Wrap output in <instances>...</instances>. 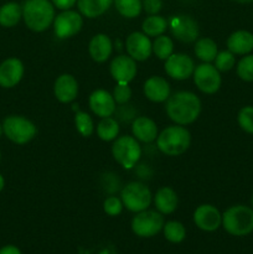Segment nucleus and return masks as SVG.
Returning a JSON list of instances; mask_svg holds the SVG:
<instances>
[{
  "label": "nucleus",
  "mask_w": 253,
  "mask_h": 254,
  "mask_svg": "<svg viewBox=\"0 0 253 254\" xmlns=\"http://www.w3.org/2000/svg\"><path fill=\"white\" fill-rule=\"evenodd\" d=\"M22 9L17 2H6L0 7V25L4 27H12L20 21Z\"/></svg>",
  "instance_id": "obj_25"
},
{
  "label": "nucleus",
  "mask_w": 253,
  "mask_h": 254,
  "mask_svg": "<svg viewBox=\"0 0 253 254\" xmlns=\"http://www.w3.org/2000/svg\"><path fill=\"white\" fill-rule=\"evenodd\" d=\"M111 74L117 83H126L133 81L136 74V64L135 60L130 56L121 55L112 60L111 62Z\"/></svg>",
  "instance_id": "obj_15"
},
{
  "label": "nucleus",
  "mask_w": 253,
  "mask_h": 254,
  "mask_svg": "<svg viewBox=\"0 0 253 254\" xmlns=\"http://www.w3.org/2000/svg\"><path fill=\"white\" fill-rule=\"evenodd\" d=\"M89 108L101 118L111 117L116 112V101L113 96L104 89H97L89 96Z\"/></svg>",
  "instance_id": "obj_17"
},
{
  "label": "nucleus",
  "mask_w": 253,
  "mask_h": 254,
  "mask_svg": "<svg viewBox=\"0 0 253 254\" xmlns=\"http://www.w3.org/2000/svg\"><path fill=\"white\" fill-rule=\"evenodd\" d=\"M122 202L131 212H141L151 203V192L146 185L138 181L126 184L121 193Z\"/></svg>",
  "instance_id": "obj_5"
},
{
  "label": "nucleus",
  "mask_w": 253,
  "mask_h": 254,
  "mask_svg": "<svg viewBox=\"0 0 253 254\" xmlns=\"http://www.w3.org/2000/svg\"><path fill=\"white\" fill-rule=\"evenodd\" d=\"M112 154L117 163L124 169H131L136 165L141 156V149L135 138L123 135L114 141L112 146Z\"/></svg>",
  "instance_id": "obj_7"
},
{
  "label": "nucleus",
  "mask_w": 253,
  "mask_h": 254,
  "mask_svg": "<svg viewBox=\"0 0 253 254\" xmlns=\"http://www.w3.org/2000/svg\"><path fill=\"white\" fill-rule=\"evenodd\" d=\"M164 236L171 243L183 242L186 236V230L183 223L178 221H170L164 225Z\"/></svg>",
  "instance_id": "obj_30"
},
{
  "label": "nucleus",
  "mask_w": 253,
  "mask_h": 254,
  "mask_svg": "<svg viewBox=\"0 0 253 254\" xmlns=\"http://www.w3.org/2000/svg\"><path fill=\"white\" fill-rule=\"evenodd\" d=\"M103 210L109 216H118L123 210V202L116 196L106 198L103 202Z\"/></svg>",
  "instance_id": "obj_37"
},
{
  "label": "nucleus",
  "mask_w": 253,
  "mask_h": 254,
  "mask_svg": "<svg viewBox=\"0 0 253 254\" xmlns=\"http://www.w3.org/2000/svg\"><path fill=\"white\" fill-rule=\"evenodd\" d=\"M235 55L231 51H221L218 52L215 59V67L218 71H230L235 66Z\"/></svg>",
  "instance_id": "obj_35"
},
{
  "label": "nucleus",
  "mask_w": 253,
  "mask_h": 254,
  "mask_svg": "<svg viewBox=\"0 0 253 254\" xmlns=\"http://www.w3.org/2000/svg\"><path fill=\"white\" fill-rule=\"evenodd\" d=\"M1 131H2V127L0 126V135H1Z\"/></svg>",
  "instance_id": "obj_43"
},
{
  "label": "nucleus",
  "mask_w": 253,
  "mask_h": 254,
  "mask_svg": "<svg viewBox=\"0 0 253 254\" xmlns=\"http://www.w3.org/2000/svg\"><path fill=\"white\" fill-rule=\"evenodd\" d=\"M22 17L30 30L45 31L55 20V7L49 0H27L22 7Z\"/></svg>",
  "instance_id": "obj_2"
},
{
  "label": "nucleus",
  "mask_w": 253,
  "mask_h": 254,
  "mask_svg": "<svg viewBox=\"0 0 253 254\" xmlns=\"http://www.w3.org/2000/svg\"><path fill=\"white\" fill-rule=\"evenodd\" d=\"M113 0H77L79 12L86 17H97L104 14Z\"/></svg>",
  "instance_id": "obj_24"
},
{
  "label": "nucleus",
  "mask_w": 253,
  "mask_h": 254,
  "mask_svg": "<svg viewBox=\"0 0 253 254\" xmlns=\"http://www.w3.org/2000/svg\"><path fill=\"white\" fill-rule=\"evenodd\" d=\"M193 222L200 230L212 232L221 226L222 216L215 206L201 205L193 212Z\"/></svg>",
  "instance_id": "obj_14"
},
{
  "label": "nucleus",
  "mask_w": 253,
  "mask_h": 254,
  "mask_svg": "<svg viewBox=\"0 0 253 254\" xmlns=\"http://www.w3.org/2000/svg\"><path fill=\"white\" fill-rule=\"evenodd\" d=\"M171 34L181 42H193L198 37L197 22L189 15L174 16L170 21Z\"/></svg>",
  "instance_id": "obj_12"
},
{
  "label": "nucleus",
  "mask_w": 253,
  "mask_h": 254,
  "mask_svg": "<svg viewBox=\"0 0 253 254\" xmlns=\"http://www.w3.org/2000/svg\"><path fill=\"white\" fill-rule=\"evenodd\" d=\"M161 0H144L143 1V7L148 14L150 15H156V12H159L161 10Z\"/></svg>",
  "instance_id": "obj_38"
},
{
  "label": "nucleus",
  "mask_w": 253,
  "mask_h": 254,
  "mask_svg": "<svg viewBox=\"0 0 253 254\" xmlns=\"http://www.w3.org/2000/svg\"><path fill=\"white\" fill-rule=\"evenodd\" d=\"M193 82L203 93H216L221 87L220 71L211 64L205 62L196 67L193 71Z\"/></svg>",
  "instance_id": "obj_9"
},
{
  "label": "nucleus",
  "mask_w": 253,
  "mask_h": 254,
  "mask_svg": "<svg viewBox=\"0 0 253 254\" xmlns=\"http://www.w3.org/2000/svg\"><path fill=\"white\" fill-rule=\"evenodd\" d=\"M24 76V64L19 59H7L0 64V86L11 88L21 81Z\"/></svg>",
  "instance_id": "obj_16"
},
{
  "label": "nucleus",
  "mask_w": 253,
  "mask_h": 254,
  "mask_svg": "<svg viewBox=\"0 0 253 254\" xmlns=\"http://www.w3.org/2000/svg\"><path fill=\"white\" fill-rule=\"evenodd\" d=\"M76 1L77 0H52L55 6L61 10H68L69 7L73 6Z\"/></svg>",
  "instance_id": "obj_39"
},
{
  "label": "nucleus",
  "mask_w": 253,
  "mask_h": 254,
  "mask_svg": "<svg viewBox=\"0 0 253 254\" xmlns=\"http://www.w3.org/2000/svg\"><path fill=\"white\" fill-rule=\"evenodd\" d=\"M144 94L151 102H165L170 97V86L163 77L153 76L144 83Z\"/></svg>",
  "instance_id": "obj_19"
},
{
  "label": "nucleus",
  "mask_w": 253,
  "mask_h": 254,
  "mask_svg": "<svg viewBox=\"0 0 253 254\" xmlns=\"http://www.w3.org/2000/svg\"><path fill=\"white\" fill-rule=\"evenodd\" d=\"M237 74L243 81H253V55H248L238 62Z\"/></svg>",
  "instance_id": "obj_33"
},
{
  "label": "nucleus",
  "mask_w": 253,
  "mask_h": 254,
  "mask_svg": "<svg viewBox=\"0 0 253 254\" xmlns=\"http://www.w3.org/2000/svg\"><path fill=\"white\" fill-rule=\"evenodd\" d=\"M74 124H76V128L79 134L83 136H91L94 130L93 121L86 112H77L74 116Z\"/></svg>",
  "instance_id": "obj_32"
},
{
  "label": "nucleus",
  "mask_w": 253,
  "mask_h": 254,
  "mask_svg": "<svg viewBox=\"0 0 253 254\" xmlns=\"http://www.w3.org/2000/svg\"><path fill=\"white\" fill-rule=\"evenodd\" d=\"M217 45L210 37H202L195 44V55L203 62L215 61L217 56Z\"/></svg>",
  "instance_id": "obj_26"
},
{
  "label": "nucleus",
  "mask_w": 253,
  "mask_h": 254,
  "mask_svg": "<svg viewBox=\"0 0 253 254\" xmlns=\"http://www.w3.org/2000/svg\"><path fill=\"white\" fill-rule=\"evenodd\" d=\"M119 133V124L116 119L107 117V118H102L97 126V134L99 138L104 141H111L117 138Z\"/></svg>",
  "instance_id": "obj_28"
},
{
  "label": "nucleus",
  "mask_w": 253,
  "mask_h": 254,
  "mask_svg": "<svg viewBox=\"0 0 253 254\" xmlns=\"http://www.w3.org/2000/svg\"><path fill=\"white\" fill-rule=\"evenodd\" d=\"M191 143L190 131L180 126H171L158 135L156 145L163 154L176 156L185 153Z\"/></svg>",
  "instance_id": "obj_3"
},
{
  "label": "nucleus",
  "mask_w": 253,
  "mask_h": 254,
  "mask_svg": "<svg viewBox=\"0 0 253 254\" xmlns=\"http://www.w3.org/2000/svg\"><path fill=\"white\" fill-rule=\"evenodd\" d=\"M134 136L143 143H151L158 136V127L153 119L148 117H138L131 124Z\"/></svg>",
  "instance_id": "obj_20"
},
{
  "label": "nucleus",
  "mask_w": 253,
  "mask_h": 254,
  "mask_svg": "<svg viewBox=\"0 0 253 254\" xmlns=\"http://www.w3.org/2000/svg\"><path fill=\"white\" fill-rule=\"evenodd\" d=\"M228 51L233 55H247L253 50V34L240 30L233 34L227 40Z\"/></svg>",
  "instance_id": "obj_21"
},
{
  "label": "nucleus",
  "mask_w": 253,
  "mask_h": 254,
  "mask_svg": "<svg viewBox=\"0 0 253 254\" xmlns=\"http://www.w3.org/2000/svg\"><path fill=\"white\" fill-rule=\"evenodd\" d=\"M222 226L232 236H247L253 231V208L232 206L222 215Z\"/></svg>",
  "instance_id": "obj_4"
},
{
  "label": "nucleus",
  "mask_w": 253,
  "mask_h": 254,
  "mask_svg": "<svg viewBox=\"0 0 253 254\" xmlns=\"http://www.w3.org/2000/svg\"><path fill=\"white\" fill-rule=\"evenodd\" d=\"M0 158H1V154H0Z\"/></svg>",
  "instance_id": "obj_45"
},
{
  "label": "nucleus",
  "mask_w": 253,
  "mask_h": 254,
  "mask_svg": "<svg viewBox=\"0 0 253 254\" xmlns=\"http://www.w3.org/2000/svg\"><path fill=\"white\" fill-rule=\"evenodd\" d=\"M164 228V218L156 211L144 210L136 213L131 221V230L139 237H153Z\"/></svg>",
  "instance_id": "obj_8"
},
{
  "label": "nucleus",
  "mask_w": 253,
  "mask_h": 254,
  "mask_svg": "<svg viewBox=\"0 0 253 254\" xmlns=\"http://www.w3.org/2000/svg\"><path fill=\"white\" fill-rule=\"evenodd\" d=\"M112 41L107 35L97 34L96 36L92 37L89 42L88 51L92 59L96 62H104L108 60L112 54Z\"/></svg>",
  "instance_id": "obj_22"
},
{
  "label": "nucleus",
  "mask_w": 253,
  "mask_h": 254,
  "mask_svg": "<svg viewBox=\"0 0 253 254\" xmlns=\"http://www.w3.org/2000/svg\"><path fill=\"white\" fill-rule=\"evenodd\" d=\"M165 61V72L169 77L178 81L188 79L195 71L192 59L185 54H173Z\"/></svg>",
  "instance_id": "obj_11"
},
{
  "label": "nucleus",
  "mask_w": 253,
  "mask_h": 254,
  "mask_svg": "<svg viewBox=\"0 0 253 254\" xmlns=\"http://www.w3.org/2000/svg\"><path fill=\"white\" fill-rule=\"evenodd\" d=\"M238 124L246 133L253 134V107H243L238 113Z\"/></svg>",
  "instance_id": "obj_34"
},
{
  "label": "nucleus",
  "mask_w": 253,
  "mask_h": 254,
  "mask_svg": "<svg viewBox=\"0 0 253 254\" xmlns=\"http://www.w3.org/2000/svg\"><path fill=\"white\" fill-rule=\"evenodd\" d=\"M0 254H21V252L15 246H5L0 250Z\"/></svg>",
  "instance_id": "obj_40"
},
{
  "label": "nucleus",
  "mask_w": 253,
  "mask_h": 254,
  "mask_svg": "<svg viewBox=\"0 0 253 254\" xmlns=\"http://www.w3.org/2000/svg\"><path fill=\"white\" fill-rule=\"evenodd\" d=\"M166 113L169 118L179 126L191 124L198 118L201 101L192 92L180 91L166 99Z\"/></svg>",
  "instance_id": "obj_1"
},
{
  "label": "nucleus",
  "mask_w": 253,
  "mask_h": 254,
  "mask_svg": "<svg viewBox=\"0 0 253 254\" xmlns=\"http://www.w3.org/2000/svg\"><path fill=\"white\" fill-rule=\"evenodd\" d=\"M2 189H4V178L0 175V191H1Z\"/></svg>",
  "instance_id": "obj_42"
},
{
  "label": "nucleus",
  "mask_w": 253,
  "mask_h": 254,
  "mask_svg": "<svg viewBox=\"0 0 253 254\" xmlns=\"http://www.w3.org/2000/svg\"><path fill=\"white\" fill-rule=\"evenodd\" d=\"M131 97V89L126 83H117L113 91V98L116 103L126 104Z\"/></svg>",
  "instance_id": "obj_36"
},
{
  "label": "nucleus",
  "mask_w": 253,
  "mask_h": 254,
  "mask_svg": "<svg viewBox=\"0 0 253 254\" xmlns=\"http://www.w3.org/2000/svg\"><path fill=\"white\" fill-rule=\"evenodd\" d=\"M83 20L77 11L66 10L57 15L54 20L55 35L59 39H67L74 36L82 29Z\"/></svg>",
  "instance_id": "obj_10"
},
{
  "label": "nucleus",
  "mask_w": 253,
  "mask_h": 254,
  "mask_svg": "<svg viewBox=\"0 0 253 254\" xmlns=\"http://www.w3.org/2000/svg\"><path fill=\"white\" fill-rule=\"evenodd\" d=\"M55 97L62 103H69L74 101L78 93V83L72 74H61L56 79L54 86Z\"/></svg>",
  "instance_id": "obj_18"
},
{
  "label": "nucleus",
  "mask_w": 253,
  "mask_h": 254,
  "mask_svg": "<svg viewBox=\"0 0 253 254\" xmlns=\"http://www.w3.org/2000/svg\"><path fill=\"white\" fill-rule=\"evenodd\" d=\"M114 4L119 14L129 19L138 16L143 7L140 0H114Z\"/></svg>",
  "instance_id": "obj_29"
},
{
  "label": "nucleus",
  "mask_w": 253,
  "mask_h": 254,
  "mask_svg": "<svg viewBox=\"0 0 253 254\" xmlns=\"http://www.w3.org/2000/svg\"><path fill=\"white\" fill-rule=\"evenodd\" d=\"M252 207H253V197H252Z\"/></svg>",
  "instance_id": "obj_44"
},
{
  "label": "nucleus",
  "mask_w": 253,
  "mask_h": 254,
  "mask_svg": "<svg viewBox=\"0 0 253 254\" xmlns=\"http://www.w3.org/2000/svg\"><path fill=\"white\" fill-rule=\"evenodd\" d=\"M233 1L241 2V4H247V2H252L253 0H233Z\"/></svg>",
  "instance_id": "obj_41"
},
{
  "label": "nucleus",
  "mask_w": 253,
  "mask_h": 254,
  "mask_svg": "<svg viewBox=\"0 0 253 254\" xmlns=\"http://www.w3.org/2000/svg\"><path fill=\"white\" fill-rule=\"evenodd\" d=\"M174 44L173 40L168 36L160 35L153 42V52L160 60H168L173 55Z\"/></svg>",
  "instance_id": "obj_31"
},
{
  "label": "nucleus",
  "mask_w": 253,
  "mask_h": 254,
  "mask_svg": "<svg viewBox=\"0 0 253 254\" xmlns=\"http://www.w3.org/2000/svg\"><path fill=\"white\" fill-rule=\"evenodd\" d=\"M5 135L15 144H26L36 135V127L29 119L20 116H10L2 123Z\"/></svg>",
  "instance_id": "obj_6"
},
{
  "label": "nucleus",
  "mask_w": 253,
  "mask_h": 254,
  "mask_svg": "<svg viewBox=\"0 0 253 254\" xmlns=\"http://www.w3.org/2000/svg\"><path fill=\"white\" fill-rule=\"evenodd\" d=\"M126 52L136 61H145L153 52V44L143 32H133L126 37Z\"/></svg>",
  "instance_id": "obj_13"
},
{
  "label": "nucleus",
  "mask_w": 253,
  "mask_h": 254,
  "mask_svg": "<svg viewBox=\"0 0 253 254\" xmlns=\"http://www.w3.org/2000/svg\"><path fill=\"white\" fill-rule=\"evenodd\" d=\"M168 27V21L159 15H150L143 21L141 29L146 36H160Z\"/></svg>",
  "instance_id": "obj_27"
},
{
  "label": "nucleus",
  "mask_w": 253,
  "mask_h": 254,
  "mask_svg": "<svg viewBox=\"0 0 253 254\" xmlns=\"http://www.w3.org/2000/svg\"><path fill=\"white\" fill-rule=\"evenodd\" d=\"M156 210L163 215L173 213L178 207V195L171 188H161L156 191L154 197Z\"/></svg>",
  "instance_id": "obj_23"
}]
</instances>
